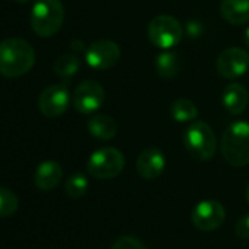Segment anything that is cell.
I'll return each mask as SVG.
<instances>
[{"mask_svg":"<svg viewBox=\"0 0 249 249\" xmlns=\"http://www.w3.org/2000/svg\"><path fill=\"white\" fill-rule=\"evenodd\" d=\"M71 104V92L65 84H53L47 87L38 98V108L46 117H57L63 114Z\"/></svg>","mask_w":249,"mask_h":249,"instance_id":"30bf717a","label":"cell"},{"mask_svg":"<svg viewBox=\"0 0 249 249\" xmlns=\"http://www.w3.org/2000/svg\"><path fill=\"white\" fill-rule=\"evenodd\" d=\"M215 69L226 79L239 78L249 69V53L240 47H229L217 57Z\"/></svg>","mask_w":249,"mask_h":249,"instance_id":"8fae6325","label":"cell"},{"mask_svg":"<svg viewBox=\"0 0 249 249\" xmlns=\"http://www.w3.org/2000/svg\"><path fill=\"white\" fill-rule=\"evenodd\" d=\"M192 224L201 231L217 230L226 220L224 207L214 199H205L198 202L191 214Z\"/></svg>","mask_w":249,"mask_h":249,"instance_id":"52a82bcc","label":"cell"},{"mask_svg":"<svg viewBox=\"0 0 249 249\" xmlns=\"http://www.w3.org/2000/svg\"><path fill=\"white\" fill-rule=\"evenodd\" d=\"M234 233L237 237L243 240H249V214H245L237 220L234 226Z\"/></svg>","mask_w":249,"mask_h":249,"instance_id":"603a6c76","label":"cell"},{"mask_svg":"<svg viewBox=\"0 0 249 249\" xmlns=\"http://www.w3.org/2000/svg\"><path fill=\"white\" fill-rule=\"evenodd\" d=\"M166 169V157L157 148L144 150L137 159V172L144 179H157Z\"/></svg>","mask_w":249,"mask_h":249,"instance_id":"7c38bea8","label":"cell"},{"mask_svg":"<svg viewBox=\"0 0 249 249\" xmlns=\"http://www.w3.org/2000/svg\"><path fill=\"white\" fill-rule=\"evenodd\" d=\"M63 178L62 166L57 161L47 160L38 164L34 173V183L41 191H52L54 189Z\"/></svg>","mask_w":249,"mask_h":249,"instance_id":"4fadbf2b","label":"cell"},{"mask_svg":"<svg viewBox=\"0 0 249 249\" xmlns=\"http://www.w3.org/2000/svg\"><path fill=\"white\" fill-rule=\"evenodd\" d=\"M156 71L161 78H173L180 71V59L176 53L163 52L156 59Z\"/></svg>","mask_w":249,"mask_h":249,"instance_id":"e0dca14e","label":"cell"},{"mask_svg":"<svg viewBox=\"0 0 249 249\" xmlns=\"http://www.w3.org/2000/svg\"><path fill=\"white\" fill-rule=\"evenodd\" d=\"M124 169V157L122 151L113 147H104L94 151L87 163L88 173L95 179H113Z\"/></svg>","mask_w":249,"mask_h":249,"instance_id":"5b68a950","label":"cell"},{"mask_svg":"<svg viewBox=\"0 0 249 249\" xmlns=\"http://www.w3.org/2000/svg\"><path fill=\"white\" fill-rule=\"evenodd\" d=\"M36 63L34 47L19 38L11 37L0 43V73L8 78H18L31 71Z\"/></svg>","mask_w":249,"mask_h":249,"instance_id":"6da1fadb","label":"cell"},{"mask_svg":"<svg viewBox=\"0 0 249 249\" xmlns=\"http://www.w3.org/2000/svg\"><path fill=\"white\" fill-rule=\"evenodd\" d=\"M183 37V28L180 22L170 15H159L148 25L150 41L161 49L169 50L180 43Z\"/></svg>","mask_w":249,"mask_h":249,"instance_id":"8992f818","label":"cell"},{"mask_svg":"<svg viewBox=\"0 0 249 249\" xmlns=\"http://www.w3.org/2000/svg\"><path fill=\"white\" fill-rule=\"evenodd\" d=\"M19 207V199L8 188L0 186V218H6L11 217L17 213Z\"/></svg>","mask_w":249,"mask_h":249,"instance_id":"ffe728a7","label":"cell"},{"mask_svg":"<svg viewBox=\"0 0 249 249\" xmlns=\"http://www.w3.org/2000/svg\"><path fill=\"white\" fill-rule=\"evenodd\" d=\"M111 249H147V248L140 239L134 236H122L113 243Z\"/></svg>","mask_w":249,"mask_h":249,"instance_id":"7402d4cb","label":"cell"},{"mask_svg":"<svg viewBox=\"0 0 249 249\" xmlns=\"http://www.w3.org/2000/svg\"><path fill=\"white\" fill-rule=\"evenodd\" d=\"M183 142L188 153L199 161L210 160L217 150L215 135L210 124L202 120H194L189 124L183 135Z\"/></svg>","mask_w":249,"mask_h":249,"instance_id":"277c9868","label":"cell"},{"mask_svg":"<svg viewBox=\"0 0 249 249\" xmlns=\"http://www.w3.org/2000/svg\"><path fill=\"white\" fill-rule=\"evenodd\" d=\"M120 59V47L111 40H98L85 50V62L89 68L106 71L113 68Z\"/></svg>","mask_w":249,"mask_h":249,"instance_id":"9c48e42d","label":"cell"},{"mask_svg":"<svg viewBox=\"0 0 249 249\" xmlns=\"http://www.w3.org/2000/svg\"><path fill=\"white\" fill-rule=\"evenodd\" d=\"M71 49H72L73 52H84V50H87L85 44H84L81 40H73V41L71 43Z\"/></svg>","mask_w":249,"mask_h":249,"instance_id":"d4e9b609","label":"cell"},{"mask_svg":"<svg viewBox=\"0 0 249 249\" xmlns=\"http://www.w3.org/2000/svg\"><path fill=\"white\" fill-rule=\"evenodd\" d=\"M204 33V25L199 21H188L186 24V34L191 38H198Z\"/></svg>","mask_w":249,"mask_h":249,"instance_id":"cb8c5ba5","label":"cell"},{"mask_svg":"<svg viewBox=\"0 0 249 249\" xmlns=\"http://www.w3.org/2000/svg\"><path fill=\"white\" fill-rule=\"evenodd\" d=\"M220 150L230 166L243 167L249 164V123L237 120L229 124L221 137Z\"/></svg>","mask_w":249,"mask_h":249,"instance_id":"7a4b0ae2","label":"cell"},{"mask_svg":"<svg viewBox=\"0 0 249 249\" xmlns=\"http://www.w3.org/2000/svg\"><path fill=\"white\" fill-rule=\"evenodd\" d=\"M220 15L231 25H243L249 21V0H223Z\"/></svg>","mask_w":249,"mask_h":249,"instance_id":"9a60e30c","label":"cell"},{"mask_svg":"<svg viewBox=\"0 0 249 249\" xmlns=\"http://www.w3.org/2000/svg\"><path fill=\"white\" fill-rule=\"evenodd\" d=\"M104 98H106V92L101 84L92 79H87L82 81L75 88L72 95V103L79 113L89 114L103 106Z\"/></svg>","mask_w":249,"mask_h":249,"instance_id":"ba28073f","label":"cell"},{"mask_svg":"<svg viewBox=\"0 0 249 249\" xmlns=\"http://www.w3.org/2000/svg\"><path fill=\"white\" fill-rule=\"evenodd\" d=\"M246 199H248V202H249V183H248V186H246Z\"/></svg>","mask_w":249,"mask_h":249,"instance_id":"4316f807","label":"cell"},{"mask_svg":"<svg viewBox=\"0 0 249 249\" xmlns=\"http://www.w3.org/2000/svg\"><path fill=\"white\" fill-rule=\"evenodd\" d=\"M79 59L78 56L68 53V54H62L60 57H57V60L53 65L54 73L60 78H72L73 75H76V72L79 71Z\"/></svg>","mask_w":249,"mask_h":249,"instance_id":"d6986e66","label":"cell"},{"mask_svg":"<svg viewBox=\"0 0 249 249\" xmlns=\"http://www.w3.org/2000/svg\"><path fill=\"white\" fill-rule=\"evenodd\" d=\"M221 101H223L224 108L230 114L236 116L245 111L248 101H249V92L240 84H229L223 91Z\"/></svg>","mask_w":249,"mask_h":249,"instance_id":"5bb4252c","label":"cell"},{"mask_svg":"<svg viewBox=\"0 0 249 249\" xmlns=\"http://www.w3.org/2000/svg\"><path fill=\"white\" fill-rule=\"evenodd\" d=\"M65 9L60 0H37L31 11V27L40 37L54 36L63 25Z\"/></svg>","mask_w":249,"mask_h":249,"instance_id":"3957f363","label":"cell"},{"mask_svg":"<svg viewBox=\"0 0 249 249\" xmlns=\"http://www.w3.org/2000/svg\"><path fill=\"white\" fill-rule=\"evenodd\" d=\"M245 44H246V47L249 49V27L245 30Z\"/></svg>","mask_w":249,"mask_h":249,"instance_id":"484cf974","label":"cell"},{"mask_svg":"<svg viewBox=\"0 0 249 249\" xmlns=\"http://www.w3.org/2000/svg\"><path fill=\"white\" fill-rule=\"evenodd\" d=\"M65 191L68 196L71 198H81L87 194L88 191V179L82 173H75L72 175L65 185Z\"/></svg>","mask_w":249,"mask_h":249,"instance_id":"44dd1931","label":"cell"},{"mask_svg":"<svg viewBox=\"0 0 249 249\" xmlns=\"http://www.w3.org/2000/svg\"><path fill=\"white\" fill-rule=\"evenodd\" d=\"M15 2H18V3H27V2H30V0H15Z\"/></svg>","mask_w":249,"mask_h":249,"instance_id":"83f0119b","label":"cell"},{"mask_svg":"<svg viewBox=\"0 0 249 249\" xmlns=\"http://www.w3.org/2000/svg\"><path fill=\"white\" fill-rule=\"evenodd\" d=\"M88 132L101 141H108L117 134V123L107 114H95L87 123Z\"/></svg>","mask_w":249,"mask_h":249,"instance_id":"2e32d148","label":"cell"},{"mask_svg":"<svg viewBox=\"0 0 249 249\" xmlns=\"http://www.w3.org/2000/svg\"><path fill=\"white\" fill-rule=\"evenodd\" d=\"M170 113H172V117L179 123L194 122L198 117L196 106L188 98H179L173 101L170 106Z\"/></svg>","mask_w":249,"mask_h":249,"instance_id":"ac0fdd59","label":"cell"}]
</instances>
